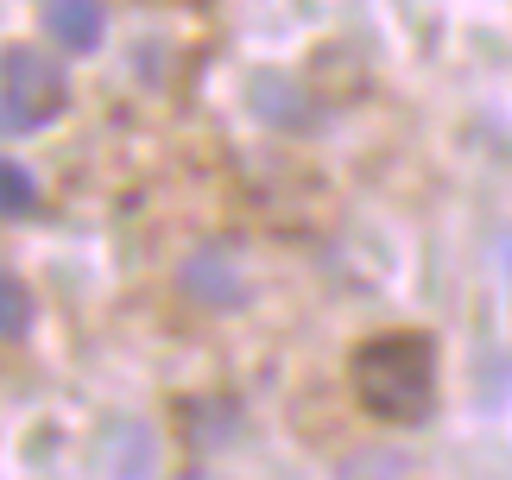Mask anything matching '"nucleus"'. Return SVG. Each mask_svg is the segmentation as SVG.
I'll return each mask as SVG.
<instances>
[{
    "mask_svg": "<svg viewBox=\"0 0 512 480\" xmlns=\"http://www.w3.org/2000/svg\"><path fill=\"white\" fill-rule=\"evenodd\" d=\"M354 398L380 424H424L437 411V342L430 335H373L354 348Z\"/></svg>",
    "mask_w": 512,
    "mask_h": 480,
    "instance_id": "nucleus-1",
    "label": "nucleus"
},
{
    "mask_svg": "<svg viewBox=\"0 0 512 480\" xmlns=\"http://www.w3.org/2000/svg\"><path fill=\"white\" fill-rule=\"evenodd\" d=\"M70 108L64 64L32 45L0 51V133H38Z\"/></svg>",
    "mask_w": 512,
    "mask_h": 480,
    "instance_id": "nucleus-2",
    "label": "nucleus"
},
{
    "mask_svg": "<svg viewBox=\"0 0 512 480\" xmlns=\"http://www.w3.org/2000/svg\"><path fill=\"white\" fill-rule=\"evenodd\" d=\"M177 285H184L190 304H203V310H234L241 304V266H234V253L228 247H203V253H190L184 259V272H177Z\"/></svg>",
    "mask_w": 512,
    "mask_h": 480,
    "instance_id": "nucleus-3",
    "label": "nucleus"
},
{
    "mask_svg": "<svg viewBox=\"0 0 512 480\" xmlns=\"http://www.w3.org/2000/svg\"><path fill=\"white\" fill-rule=\"evenodd\" d=\"M45 32L64 51H95L108 32V7L102 0H45Z\"/></svg>",
    "mask_w": 512,
    "mask_h": 480,
    "instance_id": "nucleus-4",
    "label": "nucleus"
},
{
    "mask_svg": "<svg viewBox=\"0 0 512 480\" xmlns=\"http://www.w3.org/2000/svg\"><path fill=\"white\" fill-rule=\"evenodd\" d=\"M253 108H260L266 127H291V133L317 127V114H310V95L291 83V76H279V70H260V76H253Z\"/></svg>",
    "mask_w": 512,
    "mask_h": 480,
    "instance_id": "nucleus-5",
    "label": "nucleus"
},
{
    "mask_svg": "<svg viewBox=\"0 0 512 480\" xmlns=\"http://www.w3.org/2000/svg\"><path fill=\"white\" fill-rule=\"evenodd\" d=\"M38 209V184L26 165H13V158H0V215H32Z\"/></svg>",
    "mask_w": 512,
    "mask_h": 480,
    "instance_id": "nucleus-6",
    "label": "nucleus"
},
{
    "mask_svg": "<svg viewBox=\"0 0 512 480\" xmlns=\"http://www.w3.org/2000/svg\"><path fill=\"white\" fill-rule=\"evenodd\" d=\"M26 323H32V297H26V285L0 272V342L26 335Z\"/></svg>",
    "mask_w": 512,
    "mask_h": 480,
    "instance_id": "nucleus-7",
    "label": "nucleus"
},
{
    "mask_svg": "<svg viewBox=\"0 0 512 480\" xmlns=\"http://www.w3.org/2000/svg\"><path fill=\"white\" fill-rule=\"evenodd\" d=\"M342 474H405V462L399 455H354Z\"/></svg>",
    "mask_w": 512,
    "mask_h": 480,
    "instance_id": "nucleus-8",
    "label": "nucleus"
}]
</instances>
